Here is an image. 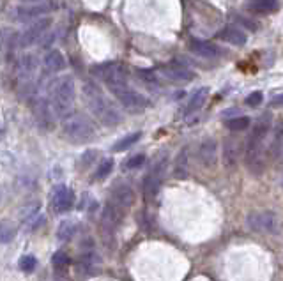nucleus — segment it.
I'll list each match as a JSON object with an SVG mask.
<instances>
[{
    "label": "nucleus",
    "mask_w": 283,
    "mask_h": 281,
    "mask_svg": "<svg viewBox=\"0 0 283 281\" xmlns=\"http://www.w3.org/2000/svg\"><path fill=\"white\" fill-rule=\"evenodd\" d=\"M81 94H83V99L89 106V110L103 126L115 127L122 122V114L105 96L103 88L97 85L96 80H85L83 85H81Z\"/></svg>",
    "instance_id": "1"
},
{
    "label": "nucleus",
    "mask_w": 283,
    "mask_h": 281,
    "mask_svg": "<svg viewBox=\"0 0 283 281\" xmlns=\"http://www.w3.org/2000/svg\"><path fill=\"white\" fill-rule=\"evenodd\" d=\"M271 114H264L253 124V131L249 133L246 143V164L253 175H260L266 168V156H264V140L273 126Z\"/></svg>",
    "instance_id": "2"
},
{
    "label": "nucleus",
    "mask_w": 283,
    "mask_h": 281,
    "mask_svg": "<svg viewBox=\"0 0 283 281\" xmlns=\"http://www.w3.org/2000/svg\"><path fill=\"white\" fill-rule=\"evenodd\" d=\"M50 94V103L53 106V112L59 119L69 117L75 108V101H76V85L73 76H60L50 83L48 88Z\"/></svg>",
    "instance_id": "3"
},
{
    "label": "nucleus",
    "mask_w": 283,
    "mask_h": 281,
    "mask_svg": "<svg viewBox=\"0 0 283 281\" xmlns=\"http://www.w3.org/2000/svg\"><path fill=\"white\" fill-rule=\"evenodd\" d=\"M62 134L68 142L81 145L96 138V127H94V122L85 114H71L64 119Z\"/></svg>",
    "instance_id": "4"
},
{
    "label": "nucleus",
    "mask_w": 283,
    "mask_h": 281,
    "mask_svg": "<svg viewBox=\"0 0 283 281\" xmlns=\"http://www.w3.org/2000/svg\"><path fill=\"white\" fill-rule=\"evenodd\" d=\"M108 88H110L115 99L122 105V108L126 110L127 114H140V112H144L147 108V99L140 92H136L133 87H129L127 81L108 85Z\"/></svg>",
    "instance_id": "5"
},
{
    "label": "nucleus",
    "mask_w": 283,
    "mask_h": 281,
    "mask_svg": "<svg viewBox=\"0 0 283 281\" xmlns=\"http://www.w3.org/2000/svg\"><path fill=\"white\" fill-rule=\"evenodd\" d=\"M90 76L94 80L105 81L106 85L124 83L127 80V67L126 64L117 62V60H108V62H99L90 66Z\"/></svg>",
    "instance_id": "6"
},
{
    "label": "nucleus",
    "mask_w": 283,
    "mask_h": 281,
    "mask_svg": "<svg viewBox=\"0 0 283 281\" xmlns=\"http://www.w3.org/2000/svg\"><path fill=\"white\" fill-rule=\"evenodd\" d=\"M166 164H168V158L165 154H161L152 168L149 170V173L145 175L144 179V195L147 200H152V198L156 197L158 191H160L161 184L165 181V175H166Z\"/></svg>",
    "instance_id": "7"
},
{
    "label": "nucleus",
    "mask_w": 283,
    "mask_h": 281,
    "mask_svg": "<svg viewBox=\"0 0 283 281\" xmlns=\"http://www.w3.org/2000/svg\"><path fill=\"white\" fill-rule=\"evenodd\" d=\"M246 225L249 230L260 232V234H278L282 230L280 218L271 210H260V212H249L246 216Z\"/></svg>",
    "instance_id": "8"
},
{
    "label": "nucleus",
    "mask_w": 283,
    "mask_h": 281,
    "mask_svg": "<svg viewBox=\"0 0 283 281\" xmlns=\"http://www.w3.org/2000/svg\"><path fill=\"white\" fill-rule=\"evenodd\" d=\"M51 27V18H38L34 23H30L23 32L18 36V46L29 48L41 41V38L46 34V30Z\"/></svg>",
    "instance_id": "9"
},
{
    "label": "nucleus",
    "mask_w": 283,
    "mask_h": 281,
    "mask_svg": "<svg viewBox=\"0 0 283 281\" xmlns=\"http://www.w3.org/2000/svg\"><path fill=\"white\" fill-rule=\"evenodd\" d=\"M75 191L68 186H57L53 189V197H51V207L55 212L64 214V212H69V210L75 207Z\"/></svg>",
    "instance_id": "10"
},
{
    "label": "nucleus",
    "mask_w": 283,
    "mask_h": 281,
    "mask_svg": "<svg viewBox=\"0 0 283 281\" xmlns=\"http://www.w3.org/2000/svg\"><path fill=\"white\" fill-rule=\"evenodd\" d=\"M158 71L165 76L166 80L172 83H188V81L195 80V71H191L190 67L179 66V64H168V66H161Z\"/></svg>",
    "instance_id": "11"
},
{
    "label": "nucleus",
    "mask_w": 283,
    "mask_h": 281,
    "mask_svg": "<svg viewBox=\"0 0 283 281\" xmlns=\"http://www.w3.org/2000/svg\"><path fill=\"white\" fill-rule=\"evenodd\" d=\"M188 48L190 51H193L195 55H199V57H203V59H216V57H220L223 55V50H221L218 44L211 41H202V39H191L188 42Z\"/></svg>",
    "instance_id": "12"
},
{
    "label": "nucleus",
    "mask_w": 283,
    "mask_h": 281,
    "mask_svg": "<svg viewBox=\"0 0 283 281\" xmlns=\"http://www.w3.org/2000/svg\"><path fill=\"white\" fill-rule=\"evenodd\" d=\"M110 201L115 207H119L121 210L126 212V210L135 203V191H133L127 184H121L112 191Z\"/></svg>",
    "instance_id": "13"
},
{
    "label": "nucleus",
    "mask_w": 283,
    "mask_h": 281,
    "mask_svg": "<svg viewBox=\"0 0 283 281\" xmlns=\"http://www.w3.org/2000/svg\"><path fill=\"white\" fill-rule=\"evenodd\" d=\"M218 160V143L214 138H205L202 140V143L199 145V161L202 163V166L212 168Z\"/></svg>",
    "instance_id": "14"
},
{
    "label": "nucleus",
    "mask_w": 283,
    "mask_h": 281,
    "mask_svg": "<svg viewBox=\"0 0 283 281\" xmlns=\"http://www.w3.org/2000/svg\"><path fill=\"white\" fill-rule=\"evenodd\" d=\"M51 9L48 4H42V5H23V7H16V11H14L13 18L16 21H32V20H38V18H41L42 14L50 13Z\"/></svg>",
    "instance_id": "15"
},
{
    "label": "nucleus",
    "mask_w": 283,
    "mask_h": 281,
    "mask_svg": "<svg viewBox=\"0 0 283 281\" xmlns=\"http://www.w3.org/2000/svg\"><path fill=\"white\" fill-rule=\"evenodd\" d=\"M34 114H36V120H38L39 127H41V129H50L51 124H53V114H55L50 101L46 99L38 101V105H36L34 108Z\"/></svg>",
    "instance_id": "16"
},
{
    "label": "nucleus",
    "mask_w": 283,
    "mask_h": 281,
    "mask_svg": "<svg viewBox=\"0 0 283 281\" xmlns=\"http://www.w3.org/2000/svg\"><path fill=\"white\" fill-rule=\"evenodd\" d=\"M207 97H209V88L207 87L197 88V90L191 94L190 101L186 103L184 110H182V115H184V117H188V115L195 114V112H199V110L203 106V103L207 101Z\"/></svg>",
    "instance_id": "17"
},
{
    "label": "nucleus",
    "mask_w": 283,
    "mask_h": 281,
    "mask_svg": "<svg viewBox=\"0 0 283 281\" xmlns=\"http://www.w3.org/2000/svg\"><path fill=\"white\" fill-rule=\"evenodd\" d=\"M241 154V142L236 138H228L223 145V164L227 168H234L239 161Z\"/></svg>",
    "instance_id": "18"
},
{
    "label": "nucleus",
    "mask_w": 283,
    "mask_h": 281,
    "mask_svg": "<svg viewBox=\"0 0 283 281\" xmlns=\"http://www.w3.org/2000/svg\"><path fill=\"white\" fill-rule=\"evenodd\" d=\"M42 66L46 69L48 73L51 75H57V73L64 71L66 69V59H64V55L60 53L59 50H50L46 55H44V59H42Z\"/></svg>",
    "instance_id": "19"
},
{
    "label": "nucleus",
    "mask_w": 283,
    "mask_h": 281,
    "mask_svg": "<svg viewBox=\"0 0 283 281\" xmlns=\"http://www.w3.org/2000/svg\"><path fill=\"white\" fill-rule=\"evenodd\" d=\"M216 38L228 42V44H234V46H244L246 41H248L246 34L243 32V30L236 29V27H225V29H221L220 32H218Z\"/></svg>",
    "instance_id": "20"
},
{
    "label": "nucleus",
    "mask_w": 283,
    "mask_h": 281,
    "mask_svg": "<svg viewBox=\"0 0 283 281\" xmlns=\"http://www.w3.org/2000/svg\"><path fill=\"white\" fill-rule=\"evenodd\" d=\"M283 151V120H278L273 129V140L269 145V156L273 160H276Z\"/></svg>",
    "instance_id": "21"
},
{
    "label": "nucleus",
    "mask_w": 283,
    "mask_h": 281,
    "mask_svg": "<svg viewBox=\"0 0 283 281\" xmlns=\"http://www.w3.org/2000/svg\"><path fill=\"white\" fill-rule=\"evenodd\" d=\"M140 136H142V133H140V131H135V133L127 134V136H124V138H121L119 142L114 143L112 151H114V152H122V151H126V149L133 147V145H135V143L140 140Z\"/></svg>",
    "instance_id": "22"
},
{
    "label": "nucleus",
    "mask_w": 283,
    "mask_h": 281,
    "mask_svg": "<svg viewBox=\"0 0 283 281\" xmlns=\"http://www.w3.org/2000/svg\"><path fill=\"white\" fill-rule=\"evenodd\" d=\"M249 5L257 13H276L278 11V0H251Z\"/></svg>",
    "instance_id": "23"
},
{
    "label": "nucleus",
    "mask_w": 283,
    "mask_h": 281,
    "mask_svg": "<svg viewBox=\"0 0 283 281\" xmlns=\"http://www.w3.org/2000/svg\"><path fill=\"white\" fill-rule=\"evenodd\" d=\"M249 124H251V119L246 117V115H243V117H236V119H230V120H227V127L230 131H234V133H239V131H244L249 127Z\"/></svg>",
    "instance_id": "24"
},
{
    "label": "nucleus",
    "mask_w": 283,
    "mask_h": 281,
    "mask_svg": "<svg viewBox=\"0 0 283 281\" xmlns=\"http://www.w3.org/2000/svg\"><path fill=\"white\" fill-rule=\"evenodd\" d=\"M76 227L73 221H62L57 228V239L59 241H69L75 235Z\"/></svg>",
    "instance_id": "25"
},
{
    "label": "nucleus",
    "mask_w": 283,
    "mask_h": 281,
    "mask_svg": "<svg viewBox=\"0 0 283 281\" xmlns=\"http://www.w3.org/2000/svg\"><path fill=\"white\" fill-rule=\"evenodd\" d=\"M112 170H114V160H103L101 163L97 164L94 179H96V181H103V179H106V177L110 175Z\"/></svg>",
    "instance_id": "26"
},
{
    "label": "nucleus",
    "mask_w": 283,
    "mask_h": 281,
    "mask_svg": "<svg viewBox=\"0 0 283 281\" xmlns=\"http://www.w3.org/2000/svg\"><path fill=\"white\" fill-rule=\"evenodd\" d=\"M186 173H188V152H186V149L179 154V158H177V163H175V177H186Z\"/></svg>",
    "instance_id": "27"
},
{
    "label": "nucleus",
    "mask_w": 283,
    "mask_h": 281,
    "mask_svg": "<svg viewBox=\"0 0 283 281\" xmlns=\"http://www.w3.org/2000/svg\"><path fill=\"white\" fill-rule=\"evenodd\" d=\"M36 69V62H34V57L32 55H27V57H23V59L20 60V73L23 76H27L29 78L30 73Z\"/></svg>",
    "instance_id": "28"
},
{
    "label": "nucleus",
    "mask_w": 283,
    "mask_h": 281,
    "mask_svg": "<svg viewBox=\"0 0 283 281\" xmlns=\"http://www.w3.org/2000/svg\"><path fill=\"white\" fill-rule=\"evenodd\" d=\"M38 267V260H36V256L32 255H25L20 258V269L23 273H32L34 269Z\"/></svg>",
    "instance_id": "29"
},
{
    "label": "nucleus",
    "mask_w": 283,
    "mask_h": 281,
    "mask_svg": "<svg viewBox=\"0 0 283 281\" xmlns=\"http://www.w3.org/2000/svg\"><path fill=\"white\" fill-rule=\"evenodd\" d=\"M144 163H145V156L144 154H136V156H133V158H129V160L124 163V170H136V168H140Z\"/></svg>",
    "instance_id": "30"
},
{
    "label": "nucleus",
    "mask_w": 283,
    "mask_h": 281,
    "mask_svg": "<svg viewBox=\"0 0 283 281\" xmlns=\"http://www.w3.org/2000/svg\"><path fill=\"white\" fill-rule=\"evenodd\" d=\"M96 160H97V151H92V149H90V151L83 152V156H81V160H80V168L87 170Z\"/></svg>",
    "instance_id": "31"
},
{
    "label": "nucleus",
    "mask_w": 283,
    "mask_h": 281,
    "mask_svg": "<svg viewBox=\"0 0 283 281\" xmlns=\"http://www.w3.org/2000/svg\"><path fill=\"white\" fill-rule=\"evenodd\" d=\"M51 262H53V265H55L57 269H64L69 265V255H66L64 251H57L55 255H53V258H51Z\"/></svg>",
    "instance_id": "32"
},
{
    "label": "nucleus",
    "mask_w": 283,
    "mask_h": 281,
    "mask_svg": "<svg viewBox=\"0 0 283 281\" xmlns=\"http://www.w3.org/2000/svg\"><path fill=\"white\" fill-rule=\"evenodd\" d=\"M264 101V94L260 92V90H255V92H251L248 97L244 99V103L248 106H251V108H255V106H260Z\"/></svg>",
    "instance_id": "33"
},
{
    "label": "nucleus",
    "mask_w": 283,
    "mask_h": 281,
    "mask_svg": "<svg viewBox=\"0 0 283 281\" xmlns=\"http://www.w3.org/2000/svg\"><path fill=\"white\" fill-rule=\"evenodd\" d=\"M14 234H16V232H14V228L11 227L9 228V225H5L4 223V227H2V242H9V241L13 239L14 237Z\"/></svg>",
    "instance_id": "34"
},
{
    "label": "nucleus",
    "mask_w": 283,
    "mask_h": 281,
    "mask_svg": "<svg viewBox=\"0 0 283 281\" xmlns=\"http://www.w3.org/2000/svg\"><path fill=\"white\" fill-rule=\"evenodd\" d=\"M271 106H273V108H276V106H283V94L273 97V99H271Z\"/></svg>",
    "instance_id": "35"
},
{
    "label": "nucleus",
    "mask_w": 283,
    "mask_h": 281,
    "mask_svg": "<svg viewBox=\"0 0 283 281\" xmlns=\"http://www.w3.org/2000/svg\"><path fill=\"white\" fill-rule=\"evenodd\" d=\"M280 186L283 188V175H282V179H280Z\"/></svg>",
    "instance_id": "36"
},
{
    "label": "nucleus",
    "mask_w": 283,
    "mask_h": 281,
    "mask_svg": "<svg viewBox=\"0 0 283 281\" xmlns=\"http://www.w3.org/2000/svg\"><path fill=\"white\" fill-rule=\"evenodd\" d=\"M23 2H38V0H23Z\"/></svg>",
    "instance_id": "37"
}]
</instances>
